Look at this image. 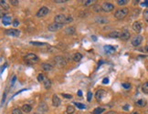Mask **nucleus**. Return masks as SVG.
Returning <instances> with one entry per match:
<instances>
[{"label":"nucleus","instance_id":"nucleus-16","mask_svg":"<svg viewBox=\"0 0 148 114\" xmlns=\"http://www.w3.org/2000/svg\"><path fill=\"white\" fill-rule=\"evenodd\" d=\"M130 37H131V35H130L129 31L127 30H124V31H122L121 32V39L122 40H127V39H129Z\"/></svg>","mask_w":148,"mask_h":114},{"label":"nucleus","instance_id":"nucleus-44","mask_svg":"<svg viewBox=\"0 0 148 114\" xmlns=\"http://www.w3.org/2000/svg\"><path fill=\"white\" fill-rule=\"evenodd\" d=\"M141 5H142L143 7H148V0H146V1H144L143 3H141Z\"/></svg>","mask_w":148,"mask_h":114},{"label":"nucleus","instance_id":"nucleus-50","mask_svg":"<svg viewBox=\"0 0 148 114\" xmlns=\"http://www.w3.org/2000/svg\"><path fill=\"white\" fill-rule=\"evenodd\" d=\"M91 39H92V40H93L94 42L97 41V38H96L95 36H91Z\"/></svg>","mask_w":148,"mask_h":114},{"label":"nucleus","instance_id":"nucleus-43","mask_svg":"<svg viewBox=\"0 0 148 114\" xmlns=\"http://www.w3.org/2000/svg\"><path fill=\"white\" fill-rule=\"evenodd\" d=\"M103 84H108L109 83V79L108 78H104L103 80Z\"/></svg>","mask_w":148,"mask_h":114},{"label":"nucleus","instance_id":"nucleus-9","mask_svg":"<svg viewBox=\"0 0 148 114\" xmlns=\"http://www.w3.org/2000/svg\"><path fill=\"white\" fill-rule=\"evenodd\" d=\"M142 41H143V37L141 35H137L132 39V45L134 47H138L142 43Z\"/></svg>","mask_w":148,"mask_h":114},{"label":"nucleus","instance_id":"nucleus-42","mask_svg":"<svg viewBox=\"0 0 148 114\" xmlns=\"http://www.w3.org/2000/svg\"><path fill=\"white\" fill-rule=\"evenodd\" d=\"M54 2L57 3V4H61V3H65V2H67V1H66V0H63V1H62V0H55Z\"/></svg>","mask_w":148,"mask_h":114},{"label":"nucleus","instance_id":"nucleus-13","mask_svg":"<svg viewBox=\"0 0 148 114\" xmlns=\"http://www.w3.org/2000/svg\"><path fill=\"white\" fill-rule=\"evenodd\" d=\"M65 34L68 35V36H72V35L75 34V32H76V28L74 27H68L65 28Z\"/></svg>","mask_w":148,"mask_h":114},{"label":"nucleus","instance_id":"nucleus-47","mask_svg":"<svg viewBox=\"0 0 148 114\" xmlns=\"http://www.w3.org/2000/svg\"><path fill=\"white\" fill-rule=\"evenodd\" d=\"M122 109H123L124 110H128L130 109V106L128 105V104H126V105H124V106H123V108H122Z\"/></svg>","mask_w":148,"mask_h":114},{"label":"nucleus","instance_id":"nucleus-23","mask_svg":"<svg viewBox=\"0 0 148 114\" xmlns=\"http://www.w3.org/2000/svg\"><path fill=\"white\" fill-rule=\"evenodd\" d=\"M136 106L137 107H140V108H143V107L146 106V100L145 99H139V100H137L136 101Z\"/></svg>","mask_w":148,"mask_h":114},{"label":"nucleus","instance_id":"nucleus-31","mask_svg":"<svg viewBox=\"0 0 148 114\" xmlns=\"http://www.w3.org/2000/svg\"><path fill=\"white\" fill-rule=\"evenodd\" d=\"M93 9H94L95 12H101L102 10H103L102 7H101V6H99V5H95V6H93Z\"/></svg>","mask_w":148,"mask_h":114},{"label":"nucleus","instance_id":"nucleus-12","mask_svg":"<svg viewBox=\"0 0 148 114\" xmlns=\"http://www.w3.org/2000/svg\"><path fill=\"white\" fill-rule=\"evenodd\" d=\"M95 22L98 23V24H101V25H104V24H107L109 22V20L104 17V16H97L95 18Z\"/></svg>","mask_w":148,"mask_h":114},{"label":"nucleus","instance_id":"nucleus-35","mask_svg":"<svg viewBox=\"0 0 148 114\" xmlns=\"http://www.w3.org/2000/svg\"><path fill=\"white\" fill-rule=\"evenodd\" d=\"M94 2H95L94 0H86V1H82V3H83L84 6H89V5L94 3Z\"/></svg>","mask_w":148,"mask_h":114},{"label":"nucleus","instance_id":"nucleus-52","mask_svg":"<svg viewBox=\"0 0 148 114\" xmlns=\"http://www.w3.org/2000/svg\"><path fill=\"white\" fill-rule=\"evenodd\" d=\"M144 50H145V51H146V52L148 53V46H146V47L144 48Z\"/></svg>","mask_w":148,"mask_h":114},{"label":"nucleus","instance_id":"nucleus-19","mask_svg":"<svg viewBox=\"0 0 148 114\" xmlns=\"http://www.w3.org/2000/svg\"><path fill=\"white\" fill-rule=\"evenodd\" d=\"M2 23L4 26H8L11 24V17L8 16H5L4 17H2Z\"/></svg>","mask_w":148,"mask_h":114},{"label":"nucleus","instance_id":"nucleus-5","mask_svg":"<svg viewBox=\"0 0 148 114\" xmlns=\"http://www.w3.org/2000/svg\"><path fill=\"white\" fill-rule=\"evenodd\" d=\"M63 27V25L62 24H59V23H52V24H50L49 27H48V29L49 31H51V32H54V31H58L61 29Z\"/></svg>","mask_w":148,"mask_h":114},{"label":"nucleus","instance_id":"nucleus-3","mask_svg":"<svg viewBox=\"0 0 148 114\" xmlns=\"http://www.w3.org/2000/svg\"><path fill=\"white\" fill-rule=\"evenodd\" d=\"M54 62H55L56 67L59 68H64L66 64H67L66 59L63 57H61V56H56V57H54Z\"/></svg>","mask_w":148,"mask_h":114},{"label":"nucleus","instance_id":"nucleus-54","mask_svg":"<svg viewBox=\"0 0 148 114\" xmlns=\"http://www.w3.org/2000/svg\"><path fill=\"white\" fill-rule=\"evenodd\" d=\"M132 114H139V113L136 112V111H133V112H132Z\"/></svg>","mask_w":148,"mask_h":114},{"label":"nucleus","instance_id":"nucleus-14","mask_svg":"<svg viewBox=\"0 0 148 114\" xmlns=\"http://www.w3.org/2000/svg\"><path fill=\"white\" fill-rule=\"evenodd\" d=\"M103 49L107 54H113L115 52V48L111 45H106L103 47Z\"/></svg>","mask_w":148,"mask_h":114},{"label":"nucleus","instance_id":"nucleus-32","mask_svg":"<svg viewBox=\"0 0 148 114\" xmlns=\"http://www.w3.org/2000/svg\"><path fill=\"white\" fill-rule=\"evenodd\" d=\"M12 114H23L22 113V110L18 109V108H16L14 110H12Z\"/></svg>","mask_w":148,"mask_h":114},{"label":"nucleus","instance_id":"nucleus-6","mask_svg":"<svg viewBox=\"0 0 148 114\" xmlns=\"http://www.w3.org/2000/svg\"><path fill=\"white\" fill-rule=\"evenodd\" d=\"M49 9L47 7H42V8H39V10L38 11L37 13V16L38 17H43V16H45L49 14Z\"/></svg>","mask_w":148,"mask_h":114},{"label":"nucleus","instance_id":"nucleus-33","mask_svg":"<svg viewBox=\"0 0 148 114\" xmlns=\"http://www.w3.org/2000/svg\"><path fill=\"white\" fill-rule=\"evenodd\" d=\"M44 79H45V76H44L43 74L39 73V74L38 75V82H43Z\"/></svg>","mask_w":148,"mask_h":114},{"label":"nucleus","instance_id":"nucleus-49","mask_svg":"<svg viewBox=\"0 0 148 114\" xmlns=\"http://www.w3.org/2000/svg\"><path fill=\"white\" fill-rule=\"evenodd\" d=\"M106 114H117L116 111H113V110H110V111H108Z\"/></svg>","mask_w":148,"mask_h":114},{"label":"nucleus","instance_id":"nucleus-37","mask_svg":"<svg viewBox=\"0 0 148 114\" xmlns=\"http://www.w3.org/2000/svg\"><path fill=\"white\" fill-rule=\"evenodd\" d=\"M144 18L146 22H148V9H146V10L144 12Z\"/></svg>","mask_w":148,"mask_h":114},{"label":"nucleus","instance_id":"nucleus-41","mask_svg":"<svg viewBox=\"0 0 148 114\" xmlns=\"http://www.w3.org/2000/svg\"><path fill=\"white\" fill-rule=\"evenodd\" d=\"M10 2H11V4L13 5V6H17L19 3V1H17V0H11Z\"/></svg>","mask_w":148,"mask_h":114},{"label":"nucleus","instance_id":"nucleus-4","mask_svg":"<svg viewBox=\"0 0 148 114\" xmlns=\"http://www.w3.org/2000/svg\"><path fill=\"white\" fill-rule=\"evenodd\" d=\"M128 14V8H120L115 12V17L117 19H123Z\"/></svg>","mask_w":148,"mask_h":114},{"label":"nucleus","instance_id":"nucleus-40","mask_svg":"<svg viewBox=\"0 0 148 114\" xmlns=\"http://www.w3.org/2000/svg\"><path fill=\"white\" fill-rule=\"evenodd\" d=\"M62 97H63V98H66V99H71L72 98V96L71 95H70V94H63V93H62Z\"/></svg>","mask_w":148,"mask_h":114},{"label":"nucleus","instance_id":"nucleus-53","mask_svg":"<svg viewBox=\"0 0 148 114\" xmlns=\"http://www.w3.org/2000/svg\"><path fill=\"white\" fill-rule=\"evenodd\" d=\"M103 63V60H101V62H99V66H101Z\"/></svg>","mask_w":148,"mask_h":114},{"label":"nucleus","instance_id":"nucleus-22","mask_svg":"<svg viewBox=\"0 0 148 114\" xmlns=\"http://www.w3.org/2000/svg\"><path fill=\"white\" fill-rule=\"evenodd\" d=\"M22 110L24 112L28 113V112H30L31 110H32V107H31L29 104H25V105H23L22 106Z\"/></svg>","mask_w":148,"mask_h":114},{"label":"nucleus","instance_id":"nucleus-39","mask_svg":"<svg viewBox=\"0 0 148 114\" xmlns=\"http://www.w3.org/2000/svg\"><path fill=\"white\" fill-rule=\"evenodd\" d=\"M12 25H13V27H17L19 26V21L17 20V19H15L14 21H13V23H12Z\"/></svg>","mask_w":148,"mask_h":114},{"label":"nucleus","instance_id":"nucleus-10","mask_svg":"<svg viewBox=\"0 0 148 114\" xmlns=\"http://www.w3.org/2000/svg\"><path fill=\"white\" fill-rule=\"evenodd\" d=\"M105 95V91L103 90H98L96 94H95V98H96V100L97 101H101L103 99V96Z\"/></svg>","mask_w":148,"mask_h":114},{"label":"nucleus","instance_id":"nucleus-38","mask_svg":"<svg viewBox=\"0 0 148 114\" xmlns=\"http://www.w3.org/2000/svg\"><path fill=\"white\" fill-rule=\"evenodd\" d=\"M91 99H92V93H91V91H89L87 93V100L88 101H91Z\"/></svg>","mask_w":148,"mask_h":114},{"label":"nucleus","instance_id":"nucleus-28","mask_svg":"<svg viewBox=\"0 0 148 114\" xmlns=\"http://www.w3.org/2000/svg\"><path fill=\"white\" fill-rule=\"evenodd\" d=\"M142 91L145 94H148V81L144 83V85L142 86Z\"/></svg>","mask_w":148,"mask_h":114},{"label":"nucleus","instance_id":"nucleus-21","mask_svg":"<svg viewBox=\"0 0 148 114\" xmlns=\"http://www.w3.org/2000/svg\"><path fill=\"white\" fill-rule=\"evenodd\" d=\"M43 84H44L45 89H47V90H49V88L51 87V81H50V80H49L47 77H45V79L43 80Z\"/></svg>","mask_w":148,"mask_h":114},{"label":"nucleus","instance_id":"nucleus-51","mask_svg":"<svg viewBox=\"0 0 148 114\" xmlns=\"http://www.w3.org/2000/svg\"><path fill=\"white\" fill-rule=\"evenodd\" d=\"M77 94H78V96H80V97H81V96H82V92H81V90H78V92H77Z\"/></svg>","mask_w":148,"mask_h":114},{"label":"nucleus","instance_id":"nucleus-8","mask_svg":"<svg viewBox=\"0 0 148 114\" xmlns=\"http://www.w3.org/2000/svg\"><path fill=\"white\" fill-rule=\"evenodd\" d=\"M102 8H103V10L104 12H107V13H109V12H112L113 10H114V6L113 4H111V3H103V5L102 6Z\"/></svg>","mask_w":148,"mask_h":114},{"label":"nucleus","instance_id":"nucleus-45","mask_svg":"<svg viewBox=\"0 0 148 114\" xmlns=\"http://www.w3.org/2000/svg\"><path fill=\"white\" fill-rule=\"evenodd\" d=\"M16 80H17V77L14 76V77H13V80H12V81H11V86H14V84H15Z\"/></svg>","mask_w":148,"mask_h":114},{"label":"nucleus","instance_id":"nucleus-11","mask_svg":"<svg viewBox=\"0 0 148 114\" xmlns=\"http://www.w3.org/2000/svg\"><path fill=\"white\" fill-rule=\"evenodd\" d=\"M133 29L134 32H136V33H140L141 30H142V26H141V23L138 22V21H135V22H133Z\"/></svg>","mask_w":148,"mask_h":114},{"label":"nucleus","instance_id":"nucleus-20","mask_svg":"<svg viewBox=\"0 0 148 114\" xmlns=\"http://www.w3.org/2000/svg\"><path fill=\"white\" fill-rule=\"evenodd\" d=\"M47 110H48V107H47V105H46L45 103L40 104L39 107L38 108V112H41V113H44V112H46Z\"/></svg>","mask_w":148,"mask_h":114},{"label":"nucleus","instance_id":"nucleus-2","mask_svg":"<svg viewBox=\"0 0 148 114\" xmlns=\"http://www.w3.org/2000/svg\"><path fill=\"white\" fill-rule=\"evenodd\" d=\"M24 60L27 62V63H30V64H33V63H38L39 58L34 53H28L27 54L25 57H24Z\"/></svg>","mask_w":148,"mask_h":114},{"label":"nucleus","instance_id":"nucleus-48","mask_svg":"<svg viewBox=\"0 0 148 114\" xmlns=\"http://www.w3.org/2000/svg\"><path fill=\"white\" fill-rule=\"evenodd\" d=\"M6 68H7V65H3V66L1 67V74L3 73V71H4V69H5Z\"/></svg>","mask_w":148,"mask_h":114},{"label":"nucleus","instance_id":"nucleus-15","mask_svg":"<svg viewBox=\"0 0 148 114\" xmlns=\"http://www.w3.org/2000/svg\"><path fill=\"white\" fill-rule=\"evenodd\" d=\"M52 103H53V106L55 107H59L60 105H61V99H60V98L58 97L56 94H54L53 96H52Z\"/></svg>","mask_w":148,"mask_h":114},{"label":"nucleus","instance_id":"nucleus-7","mask_svg":"<svg viewBox=\"0 0 148 114\" xmlns=\"http://www.w3.org/2000/svg\"><path fill=\"white\" fill-rule=\"evenodd\" d=\"M5 33L8 36H12V37H19L20 36V31L16 29V28H11V29H7L5 31Z\"/></svg>","mask_w":148,"mask_h":114},{"label":"nucleus","instance_id":"nucleus-34","mask_svg":"<svg viewBox=\"0 0 148 114\" xmlns=\"http://www.w3.org/2000/svg\"><path fill=\"white\" fill-rule=\"evenodd\" d=\"M127 3H128L127 0H118L117 1V4L119 5V6H124V5H126Z\"/></svg>","mask_w":148,"mask_h":114},{"label":"nucleus","instance_id":"nucleus-30","mask_svg":"<svg viewBox=\"0 0 148 114\" xmlns=\"http://www.w3.org/2000/svg\"><path fill=\"white\" fill-rule=\"evenodd\" d=\"M30 44L31 45H34V46H39V47L46 45V43H43V42H37V41H31Z\"/></svg>","mask_w":148,"mask_h":114},{"label":"nucleus","instance_id":"nucleus-26","mask_svg":"<svg viewBox=\"0 0 148 114\" xmlns=\"http://www.w3.org/2000/svg\"><path fill=\"white\" fill-rule=\"evenodd\" d=\"M66 112H67V114H73L75 112V108L73 106H71V105H69V106L67 107Z\"/></svg>","mask_w":148,"mask_h":114},{"label":"nucleus","instance_id":"nucleus-29","mask_svg":"<svg viewBox=\"0 0 148 114\" xmlns=\"http://www.w3.org/2000/svg\"><path fill=\"white\" fill-rule=\"evenodd\" d=\"M75 105H76V107L78 108V109H80V110H84V109H86V106L85 105H83L82 103H80V102H75L74 103Z\"/></svg>","mask_w":148,"mask_h":114},{"label":"nucleus","instance_id":"nucleus-1","mask_svg":"<svg viewBox=\"0 0 148 114\" xmlns=\"http://www.w3.org/2000/svg\"><path fill=\"white\" fill-rule=\"evenodd\" d=\"M73 21L71 16H65V15H58L54 17V22L59 24H69Z\"/></svg>","mask_w":148,"mask_h":114},{"label":"nucleus","instance_id":"nucleus-24","mask_svg":"<svg viewBox=\"0 0 148 114\" xmlns=\"http://www.w3.org/2000/svg\"><path fill=\"white\" fill-rule=\"evenodd\" d=\"M72 58H73V60L74 61L78 62V61L81 60V58H82V55H81L80 53H79V52H77V53H75L74 55H73Z\"/></svg>","mask_w":148,"mask_h":114},{"label":"nucleus","instance_id":"nucleus-46","mask_svg":"<svg viewBox=\"0 0 148 114\" xmlns=\"http://www.w3.org/2000/svg\"><path fill=\"white\" fill-rule=\"evenodd\" d=\"M6 97H7V94H6V93H4V95H3V99H2V102H1L2 106H3V104H4V101L6 100Z\"/></svg>","mask_w":148,"mask_h":114},{"label":"nucleus","instance_id":"nucleus-17","mask_svg":"<svg viewBox=\"0 0 148 114\" xmlns=\"http://www.w3.org/2000/svg\"><path fill=\"white\" fill-rule=\"evenodd\" d=\"M108 36L113 38H121V32L120 31H112L108 34Z\"/></svg>","mask_w":148,"mask_h":114},{"label":"nucleus","instance_id":"nucleus-18","mask_svg":"<svg viewBox=\"0 0 148 114\" xmlns=\"http://www.w3.org/2000/svg\"><path fill=\"white\" fill-rule=\"evenodd\" d=\"M41 67H42V68H43V70H44V71H47V72L51 71L52 68H53L52 65L49 64V63H42Z\"/></svg>","mask_w":148,"mask_h":114},{"label":"nucleus","instance_id":"nucleus-25","mask_svg":"<svg viewBox=\"0 0 148 114\" xmlns=\"http://www.w3.org/2000/svg\"><path fill=\"white\" fill-rule=\"evenodd\" d=\"M104 111H105V109H104V108H103V107H98V108L94 109L92 114H102L103 112H104Z\"/></svg>","mask_w":148,"mask_h":114},{"label":"nucleus","instance_id":"nucleus-27","mask_svg":"<svg viewBox=\"0 0 148 114\" xmlns=\"http://www.w3.org/2000/svg\"><path fill=\"white\" fill-rule=\"evenodd\" d=\"M0 5H1V9H3V8H5L6 10H8V9H9V7L8 6L7 2L4 1V0H1V1H0Z\"/></svg>","mask_w":148,"mask_h":114},{"label":"nucleus","instance_id":"nucleus-36","mask_svg":"<svg viewBox=\"0 0 148 114\" xmlns=\"http://www.w3.org/2000/svg\"><path fill=\"white\" fill-rule=\"evenodd\" d=\"M122 88H124V89H126V90H128V89H130V88H131V84L125 82V83L122 84Z\"/></svg>","mask_w":148,"mask_h":114}]
</instances>
